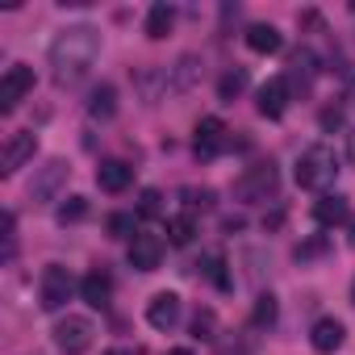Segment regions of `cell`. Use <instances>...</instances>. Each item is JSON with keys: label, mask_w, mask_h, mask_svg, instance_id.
<instances>
[{"label": "cell", "mask_w": 355, "mask_h": 355, "mask_svg": "<svg viewBox=\"0 0 355 355\" xmlns=\"http://www.w3.org/2000/svg\"><path fill=\"white\" fill-rule=\"evenodd\" d=\"M214 330H218V318H214V309H201V313L193 318V334H197V338H214Z\"/></svg>", "instance_id": "26"}, {"label": "cell", "mask_w": 355, "mask_h": 355, "mask_svg": "<svg viewBox=\"0 0 355 355\" xmlns=\"http://www.w3.org/2000/svg\"><path fill=\"white\" fill-rule=\"evenodd\" d=\"M167 355H193V351H189V347H175V351H167Z\"/></svg>", "instance_id": "33"}, {"label": "cell", "mask_w": 355, "mask_h": 355, "mask_svg": "<svg viewBox=\"0 0 355 355\" xmlns=\"http://www.w3.org/2000/svg\"><path fill=\"white\" fill-rule=\"evenodd\" d=\"M30 92H34V67L13 63V67L5 71V80H0V113H13Z\"/></svg>", "instance_id": "7"}, {"label": "cell", "mask_w": 355, "mask_h": 355, "mask_svg": "<svg viewBox=\"0 0 355 355\" xmlns=\"http://www.w3.org/2000/svg\"><path fill=\"white\" fill-rule=\"evenodd\" d=\"M347 150H351V159H355V125L347 130Z\"/></svg>", "instance_id": "32"}, {"label": "cell", "mask_w": 355, "mask_h": 355, "mask_svg": "<svg viewBox=\"0 0 355 355\" xmlns=\"http://www.w3.org/2000/svg\"><path fill=\"white\" fill-rule=\"evenodd\" d=\"M163 263V243L155 234H134L130 243V268L134 272H155Z\"/></svg>", "instance_id": "12"}, {"label": "cell", "mask_w": 355, "mask_h": 355, "mask_svg": "<svg viewBox=\"0 0 355 355\" xmlns=\"http://www.w3.org/2000/svg\"><path fill=\"white\" fill-rule=\"evenodd\" d=\"M34 150H38V138L30 134V130H21V134H9V142H5V150H0V175H17L30 159H34Z\"/></svg>", "instance_id": "8"}, {"label": "cell", "mask_w": 355, "mask_h": 355, "mask_svg": "<svg viewBox=\"0 0 355 355\" xmlns=\"http://www.w3.org/2000/svg\"><path fill=\"white\" fill-rule=\"evenodd\" d=\"M92 334H96V326H92L88 318L67 313V318L55 326V347H59L63 355H84V351L92 347Z\"/></svg>", "instance_id": "6"}, {"label": "cell", "mask_w": 355, "mask_h": 355, "mask_svg": "<svg viewBox=\"0 0 355 355\" xmlns=\"http://www.w3.org/2000/svg\"><path fill=\"white\" fill-rule=\"evenodd\" d=\"M197 76H201V59L197 55H184L180 63L171 67V76H167V92H189Z\"/></svg>", "instance_id": "16"}, {"label": "cell", "mask_w": 355, "mask_h": 355, "mask_svg": "<svg viewBox=\"0 0 355 355\" xmlns=\"http://www.w3.org/2000/svg\"><path fill=\"white\" fill-rule=\"evenodd\" d=\"M184 197H189V214H197V209H209V205H214V193H209V189H201V193H197V189H184Z\"/></svg>", "instance_id": "28"}, {"label": "cell", "mask_w": 355, "mask_h": 355, "mask_svg": "<svg viewBox=\"0 0 355 355\" xmlns=\"http://www.w3.org/2000/svg\"><path fill=\"white\" fill-rule=\"evenodd\" d=\"M80 218H88V201H84V197H67V201L59 205V226L80 222Z\"/></svg>", "instance_id": "25"}, {"label": "cell", "mask_w": 355, "mask_h": 355, "mask_svg": "<svg viewBox=\"0 0 355 355\" xmlns=\"http://www.w3.org/2000/svg\"><path fill=\"white\" fill-rule=\"evenodd\" d=\"M276 189H280V171H276V163H272V159H268V163L247 167L239 180H234V197H239V201H247V205H259V201L276 197Z\"/></svg>", "instance_id": "3"}, {"label": "cell", "mask_w": 355, "mask_h": 355, "mask_svg": "<svg viewBox=\"0 0 355 355\" xmlns=\"http://www.w3.org/2000/svg\"><path fill=\"white\" fill-rule=\"evenodd\" d=\"M347 214H351V205H347V197H338V193H326V197L313 205V218H318L322 226H338V222H347Z\"/></svg>", "instance_id": "17"}, {"label": "cell", "mask_w": 355, "mask_h": 355, "mask_svg": "<svg viewBox=\"0 0 355 355\" xmlns=\"http://www.w3.org/2000/svg\"><path fill=\"white\" fill-rule=\"evenodd\" d=\"M193 146H197L201 159H218V155L226 150V121H222V117H201Z\"/></svg>", "instance_id": "9"}, {"label": "cell", "mask_w": 355, "mask_h": 355, "mask_svg": "<svg viewBox=\"0 0 355 355\" xmlns=\"http://www.w3.org/2000/svg\"><path fill=\"white\" fill-rule=\"evenodd\" d=\"M322 125H326V130L343 125V109H326V113H322Z\"/></svg>", "instance_id": "30"}, {"label": "cell", "mask_w": 355, "mask_h": 355, "mask_svg": "<svg viewBox=\"0 0 355 355\" xmlns=\"http://www.w3.org/2000/svg\"><path fill=\"white\" fill-rule=\"evenodd\" d=\"M243 88H247V71H243V67H234V71H226V76L218 80V96H222V101H234Z\"/></svg>", "instance_id": "23"}, {"label": "cell", "mask_w": 355, "mask_h": 355, "mask_svg": "<svg viewBox=\"0 0 355 355\" xmlns=\"http://www.w3.org/2000/svg\"><path fill=\"white\" fill-rule=\"evenodd\" d=\"M130 230H134V218H130V214H113V218H109V234H117V239H125Z\"/></svg>", "instance_id": "29"}, {"label": "cell", "mask_w": 355, "mask_h": 355, "mask_svg": "<svg viewBox=\"0 0 355 355\" xmlns=\"http://www.w3.org/2000/svg\"><path fill=\"white\" fill-rule=\"evenodd\" d=\"M351 301H355V284H351Z\"/></svg>", "instance_id": "35"}, {"label": "cell", "mask_w": 355, "mask_h": 355, "mask_svg": "<svg viewBox=\"0 0 355 355\" xmlns=\"http://www.w3.org/2000/svg\"><path fill=\"white\" fill-rule=\"evenodd\" d=\"M130 180H134V167H130L125 159H105V163L96 167V184H101L105 193H125Z\"/></svg>", "instance_id": "14"}, {"label": "cell", "mask_w": 355, "mask_h": 355, "mask_svg": "<svg viewBox=\"0 0 355 355\" xmlns=\"http://www.w3.org/2000/svg\"><path fill=\"white\" fill-rule=\"evenodd\" d=\"M88 113L101 117V121H109V117L117 113V88H113V84H101V88L92 92V101H88Z\"/></svg>", "instance_id": "20"}, {"label": "cell", "mask_w": 355, "mask_h": 355, "mask_svg": "<svg viewBox=\"0 0 355 355\" xmlns=\"http://www.w3.org/2000/svg\"><path fill=\"white\" fill-rule=\"evenodd\" d=\"M309 343H313L318 355H334V351L347 343V326H343L338 318H318L313 330H309Z\"/></svg>", "instance_id": "10"}, {"label": "cell", "mask_w": 355, "mask_h": 355, "mask_svg": "<svg viewBox=\"0 0 355 355\" xmlns=\"http://www.w3.org/2000/svg\"><path fill=\"white\" fill-rule=\"evenodd\" d=\"M201 272H205L218 288H230V272H226V255H222V251H209V255L201 259Z\"/></svg>", "instance_id": "22"}, {"label": "cell", "mask_w": 355, "mask_h": 355, "mask_svg": "<svg viewBox=\"0 0 355 355\" xmlns=\"http://www.w3.org/2000/svg\"><path fill=\"white\" fill-rule=\"evenodd\" d=\"M334 175H338V155L330 150V146H309V150H301V159H297V184L301 189H309V193H326L330 184H334Z\"/></svg>", "instance_id": "2"}, {"label": "cell", "mask_w": 355, "mask_h": 355, "mask_svg": "<svg viewBox=\"0 0 355 355\" xmlns=\"http://www.w3.org/2000/svg\"><path fill=\"white\" fill-rule=\"evenodd\" d=\"M80 297H84L92 309H105V305L113 301V276H109L105 268H92V272L80 280Z\"/></svg>", "instance_id": "13"}, {"label": "cell", "mask_w": 355, "mask_h": 355, "mask_svg": "<svg viewBox=\"0 0 355 355\" xmlns=\"http://www.w3.org/2000/svg\"><path fill=\"white\" fill-rule=\"evenodd\" d=\"M67 175H71L67 159H46V163L34 171V180H30V201H34V205H51V201L63 193Z\"/></svg>", "instance_id": "5"}, {"label": "cell", "mask_w": 355, "mask_h": 355, "mask_svg": "<svg viewBox=\"0 0 355 355\" xmlns=\"http://www.w3.org/2000/svg\"><path fill=\"white\" fill-rule=\"evenodd\" d=\"M138 214H142V218H159V214H163V197H159L155 189H146V193H142V205H138Z\"/></svg>", "instance_id": "27"}, {"label": "cell", "mask_w": 355, "mask_h": 355, "mask_svg": "<svg viewBox=\"0 0 355 355\" xmlns=\"http://www.w3.org/2000/svg\"><path fill=\"white\" fill-rule=\"evenodd\" d=\"M193 234H197V218H193V214H175V218H167V239H171L175 247H189Z\"/></svg>", "instance_id": "21"}, {"label": "cell", "mask_w": 355, "mask_h": 355, "mask_svg": "<svg viewBox=\"0 0 355 355\" xmlns=\"http://www.w3.org/2000/svg\"><path fill=\"white\" fill-rule=\"evenodd\" d=\"M171 26H175V9L167 5V0L150 5V13H146V38H167Z\"/></svg>", "instance_id": "19"}, {"label": "cell", "mask_w": 355, "mask_h": 355, "mask_svg": "<svg viewBox=\"0 0 355 355\" xmlns=\"http://www.w3.org/2000/svg\"><path fill=\"white\" fill-rule=\"evenodd\" d=\"M272 322H276V297H272V293H259V297H255L251 326H259V330H263V326H272Z\"/></svg>", "instance_id": "24"}, {"label": "cell", "mask_w": 355, "mask_h": 355, "mask_svg": "<svg viewBox=\"0 0 355 355\" xmlns=\"http://www.w3.org/2000/svg\"><path fill=\"white\" fill-rule=\"evenodd\" d=\"M96 55H101V30L96 26H67V30H59V38L51 42V76H55V84H76V80H84L88 76V67L96 63Z\"/></svg>", "instance_id": "1"}, {"label": "cell", "mask_w": 355, "mask_h": 355, "mask_svg": "<svg viewBox=\"0 0 355 355\" xmlns=\"http://www.w3.org/2000/svg\"><path fill=\"white\" fill-rule=\"evenodd\" d=\"M146 322L155 330H171L175 322H180V297H175V293H155L146 301Z\"/></svg>", "instance_id": "11"}, {"label": "cell", "mask_w": 355, "mask_h": 355, "mask_svg": "<svg viewBox=\"0 0 355 355\" xmlns=\"http://www.w3.org/2000/svg\"><path fill=\"white\" fill-rule=\"evenodd\" d=\"M284 109H288V80L276 76V80H268L259 88V113L276 121V117H284Z\"/></svg>", "instance_id": "15"}, {"label": "cell", "mask_w": 355, "mask_h": 355, "mask_svg": "<svg viewBox=\"0 0 355 355\" xmlns=\"http://www.w3.org/2000/svg\"><path fill=\"white\" fill-rule=\"evenodd\" d=\"M105 355H142L138 347H113V351H105Z\"/></svg>", "instance_id": "31"}, {"label": "cell", "mask_w": 355, "mask_h": 355, "mask_svg": "<svg viewBox=\"0 0 355 355\" xmlns=\"http://www.w3.org/2000/svg\"><path fill=\"white\" fill-rule=\"evenodd\" d=\"M247 46H251L255 55H276V51L284 46V38H280L276 26H251V30H247Z\"/></svg>", "instance_id": "18"}, {"label": "cell", "mask_w": 355, "mask_h": 355, "mask_svg": "<svg viewBox=\"0 0 355 355\" xmlns=\"http://www.w3.org/2000/svg\"><path fill=\"white\" fill-rule=\"evenodd\" d=\"M351 247H355V222H351Z\"/></svg>", "instance_id": "34"}, {"label": "cell", "mask_w": 355, "mask_h": 355, "mask_svg": "<svg viewBox=\"0 0 355 355\" xmlns=\"http://www.w3.org/2000/svg\"><path fill=\"white\" fill-rule=\"evenodd\" d=\"M71 293H76V276H71L63 263L42 268V280H38V305H42L46 313H59V309L71 301Z\"/></svg>", "instance_id": "4"}]
</instances>
